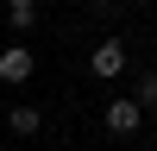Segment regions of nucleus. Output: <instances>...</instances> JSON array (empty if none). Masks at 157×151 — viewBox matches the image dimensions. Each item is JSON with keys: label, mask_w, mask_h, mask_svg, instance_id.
<instances>
[{"label": "nucleus", "mask_w": 157, "mask_h": 151, "mask_svg": "<svg viewBox=\"0 0 157 151\" xmlns=\"http://www.w3.org/2000/svg\"><path fill=\"white\" fill-rule=\"evenodd\" d=\"M138 126H145L138 101H132V95H113V101H107V132H113V138H132Z\"/></svg>", "instance_id": "f257e3e1"}, {"label": "nucleus", "mask_w": 157, "mask_h": 151, "mask_svg": "<svg viewBox=\"0 0 157 151\" xmlns=\"http://www.w3.org/2000/svg\"><path fill=\"white\" fill-rule=\"evenodd\" d=\"M88 69H94L101 82L126 76V44H120V38H101V44H94V57H88Z\"/></svg>", "instance_id": "f03ea898"}, {"label": "nucleus", "mask_w": 157, "mask_h": 151, "mask_svg": "<svg viewBox=\"0 0 157 151\" xmlns=\"http://www.w3.org/2000/svg\"><path fill=\"white\" fill-rule=\"evenodd\" d=\"M0 82H6V88L32 82V44H6V50H0Z\"/></svg>", "instance_id": "7ed1b4c3"}, {"label": "nucleus", "mask_w": 157, "mask_h": 151, "mask_svg": "<svg viewBox=\"0 0 157 151\" xmlns=\"http://www.w3.org/2000/svg\"><path fill=\"white\" fill-rule=\"evenodd\" d=\"M38 126H44L38 107H13V113H6V132H19V138H38Z\"/></svg>", "instance_id": "20e7f679"}, {"label": "nucleus", "mask_w": 157, "mask_h": 151, "mask_svg": "<svg viewBox=\"0 0 157 151\" xmlns=\"http://www.w3.org/2000/svg\"><path fill=\"white\" fill-rule=\"evenodd\" d=\"M138 113H157V69H145V76H138Z\"/></svg>", "instance_id": "39448f33"}, {"label": "nucleus", "mask_w": 157, "mask_h": 151, "mask_svg": "<svg viewBox=\"0 0 157 151\" xmlns=\"http://www.w3.org/2000/svg\"><path fill=\"white\" fill-rule=\"evenodd\" d=\"M32 19H38V6H6V25H13V32H32Z\"/></svg>", "instance_id": "423d86ee"}, {"label": "nucleus", "mask_w": 157, "mask_h": 151, "mask_svg": "<svg viewBox=\"0 0 157 151\" xmlns=\"http://www.w3.org/2000/svg\"><path fill=\"white\" fill-rule=\"evenodd\" d=\"M6 6H38V0H6Z\"/></svg>", "instance_id": "0eeeda50"}, {"label": "nucleus", "mask_w": 157, "mask_h": 151, "mask_svg": "<svg viewBox=\"0 0 157 151\" xmlns=\"http://www.w3.org/2000/svg\"><path fill=\"white\" fill-rule=\"evenodd\" d=\"M132 6H151V0H132Z\"/></svg>", "instance_id": "6e6552de"}]
</instances>
